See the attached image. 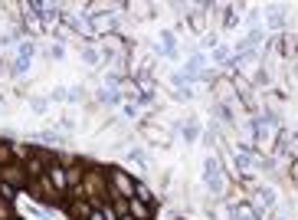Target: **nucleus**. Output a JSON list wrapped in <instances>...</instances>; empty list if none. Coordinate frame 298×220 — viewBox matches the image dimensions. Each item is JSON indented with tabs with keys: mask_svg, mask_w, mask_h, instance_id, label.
<instances>
[{
	"mask_svg": "<svg viewBox=\"0 0 298 220\" xmlns=\"http://www.w3.org/2000/svg\"><path fill=\"white\" fill-rule=\"evenodd\" d=\"M295 135H298V128H295Z\"/></svg>",
	"mask_w": 298,
	"mask_h": 220,
	"instance_id": "22",
	"label": "nucleus"
},
{
	"mask_svg": "<svg viewBox=\"0 0 298 220\" xmlns=\"http://www.w3.org/2000/svg\"><path fill=\"white\" fill-rule=\"evenodd\" d=\"M4 181L10 184V188H26L30 177H26V168H13V164H7V168H4Z\"/></svg>",
	"mask_w": 298,
	"mask_h": 220,
	"instance_id": "3",
	"label": "nucleus"
},
{
	"mask_svg": "<svg viewBox=\"0 0 298 220\" xmlns=\"http://www.w3.org/2000/svg\"><path fill=\"white\" fill-rule=\"evenodd\" d=\"M213 59H217V63H226V50H223V46H217V50H213Z\"/></svg>",
	"mask_w": 298,
	"mask_h": 220,
	"instance_id": "18",
	"label": "nucleus"
},
{
	"mask_svg": "<svg viewBox=\"0 0 298 220\" xmlns=\"http://www.w3.org/2000/svg\"><path fill=\"white\" fill-rule=\"evenodd\" d=\"M17 59H26V63L33 59V43H30V40H23V43H20V56H17Z\"/></svg>",
	"mask_w": 298,
	"mask_h": 220,
	"instance_id": "13",
	"label": "nucleus"
},
{
	"mask_svg": "<svg viewBox=\"0 0 298 220\" xmlns=\"http://www.w3.org/2000/svg\"><path fill=\"white\" fill-rule=\"evenodd\" d=\"M108 181H112V188H115V201H131V194H135V188H138V184L131 181V174H128V171L112 168V171H108Z\"/></svg>",
	"mask_w": 298,
	"mask_h": 220,
	"instance_id": "1",
	"label": "nucleus"
},
{
	"mask_svg": "<svg viewBox=\"0 0 298 220\" xmlns=\"http://www.w3.org/2000/svg\"><path fill=\"white\" fill-rule=\"evenodd\" d=\"M36 138L39 141H50V145H59V135L56 132H46V128H43V132H36Z\"/></svg>",
	"mask_w": 298,
	"mask_h": 220,
	"instance_id": "16",
	"label": "nucleus"
},
{
	"mask_svg": "<svg viewBox=\"0 0 298 220\" xmlns=\"http://www.w3.org/2000/svg\"><path fill=\"white\" fill-rule=\"evenodd\" d=\"M13 72H17V76L30 72V63H26V59H13Z\"/></svg>",
	"mask_w": 298,
	"mask_h": 220,
	"instance_id": "17",
	"label": "nucleus"
},
{
	"mask_svg": "<svg viewBox=\"0 0 298 220\" xmlns=\"http://www.w3.org/2000/svg\"><path fill=\"white\" fill-rule=\"evenodd\" d=\"M193 122H197V119H187V122H184V138H187V141L197 138V125H193Z\"/></svg>",
	"mask_w": 298,
	"mask_h": 220,
	"instance_id": "14",
	"label": "nucleus"
},
{
	"mask_svg": "<svg viewBox=\"0 0 298 220\" xmlns=\"http://www.w3.org/2000/svg\"><path fill=\"white\" fill-rule=\"evenodd\" d=\"M10 161H13V148L7 145V141H0V164H4V168H7V164H10Z\"/></svg>",
	"mask_w": 298,
	"mask_h": 220,
	"instance_id": "10",
	"label": "nucleus"
},
{
	"mask_svg": "<svg viewBox=\"0 0 298 220\" xmlns=\"http://www.w3.org/2000/svg\"><path fill=\"white\" fill-rule=\"evenodd\" d=\"M203 171H206L203 177H206V184H210V191H213V194H223L226 184H223V174H220V161H217V158H206Z\"/></svg>",
	"mask_w": 298,
	"mask_h": 220,
	"instance_id": "2",
	"label": "nucleus"
},
{
	"mask_svg": "<svg viewBox=\"0 0 298 220\" xmlns=\"http://www.w3.org/2000/svg\"><path fill=\"white\" fill-rule=\"evenodd\" d=\"M0 194H4L7 201H10V197H13V188H10V184H0Z\"/></svg>",
	"mask_w": 298,
	"mask_h": 220,
	"instance_id": "19",
	"label": "nucleus"
},
{
	"mask_svg": "<svg viewBox=\"0 0 298 220\" xmlns=\"http://www.w3.org/2000/svg\"><path fill=\"white\" fill-rule=\"evenodd\" d=\"M128 210H131V214H135L138 220H148L151 214H154V210H151V207H148V204H141V201H135V197H131V201H128Z\"/></svg>",
	"mask_w": 298,
	"mask_h": 220,
	"instance_id": "6",
	"label": "nucleus"
},
{
	"mask_svg": "<svg viewBox=\"0 0 298 220\" xmlns=\"http://www.w3.org/2000/svg\"><path fill=\"white\" fill-rule=\"evenodd\" d=\"M72 214H79V217L89 220V217H92V207H89L86 201H75V204H72Z\"/></svg>",
	"mask_w": 298,
	"mask_h": 220,
	"instance_id": "11",
	"label": "nucleus"
},
{
	"mask_svg": "<svg viewBox=\"0 0 298 220\" xmlns=\"http://www.w3.org/2000/svg\"><path fill=\"white\" fill-rule=\"evenodd\" d=\"M89 220H105V217H102V210H92V217H89Z\"/></svg>",
	"mask_w": 298,
	"mask_h": 220,
	"instance_id": "21",
	"label": "nucleus"
},
{
	"mask_svg": "<svg viewBox=\"0 0 298 220\" xmlns=\"http://www.w3.org/2000/svg\"><path fill=\"white\" fill-rule=\"evenodd\" d=\"M50 184L56 191H66L69 188V177H66V168H59V164H53L50 168Z\"/></svg>",
	"mask_w": 298,
	"mask_h": 220,
	"instance_id": "4",
	"label": "nucleus"
},
{
	"mask_svg": "<svg viewBox=\"0 0 298 220\" xmlns=\"http://www.w3.org/2000/svg\"><path fill=\"white\" fill-rule=\"evenodd\" d=\"M213 115H217L220 122H230V125H233V105H226V102H220V105L213 108Z\"/></svg>",
	"mask_w": 298,
	"mask_h": 220,
	"instance_id": "7",
	"label": "nucleus"
},
{
	"mask_svg": "<svg viewBox=\"0 0 298 220\" xmlns=\"http://www.w3.org/2000/svg\"><path fill=\"white\" fill-rule=\"evenodd\" d=\"M269 26H272V30H279V26H285V13L272 10V17H269Z\"/></svg>",
	"mask_w": 298,
	"mask_h": 220,
	"instance_id": "15",
	"label": "nucleus"
},
{
	"mask_svg": "<svg viewBox=\"0 0 298 220\" xmlns=\"http://www.w3.org/2000/svg\"><path fill=\"white\" fill-rule=\"evenodd\" d=\"M82 59H86L89 66H99V63H102V56H99V53L92 50V46H86V50H82Z\"/></svg>",
	"mask_w": 298,
	"mask_h": 220,
	"instance_id": "9",
	"label": "nucleus"
},
{
	"mask_svg": "<svg viewBox=\"0 0 298 220\" xmlns=\"http://www.w3.org/2000/svg\"><path fill=\"white\" fill-rule=\"evenodd\" d=\"M144 135H148L151 141H157V145H167V141H171V135L161 132V128H144Z\"/></svg>",
	"mask_w": 298,
	"mask_h": 220,
	"instance_id": "8",
	"label": "nucleus"
},
{
	"mask_svg": "<svg viewBox=\"0 0 298 220\" xmlns=\"http://www.w3.org/2000/svg\"><path fill=\"white\" fill-rule=\"evenodd\" d=\"M43 171H46L43 158H30V161H26V177H46Z\"/></svg>",
	"mask_w": 298,
	"mask_h": 220,
	"instance_id": "5",
	"label": "nucleus"
},
{
	"mask_svg": "<svg viewBox=\"0 0 298 220\" xmlns=\"http://www.w3.org/2000/svg\"><path fill=\"white\" fill-rule=\"evenodd\" d=\"M0 220H10V204H0Z\"/></svg>",
	"mask_w": 298,
	"mask_h": 220,
	"instance_id": "20",
	"label": "nucleus"
},
{
	"mask_svg": "<svg viewBox=\"0 0 298 220\" xmlns=\"http://www.w3.org/2000/svg\"><path fill=\"white\" fill-rule=\"evenodd\" d=\"M161 43H164V53H174V46H177V43H174V33L164 30V33H161Z\"/></svg>",
	"mask_w": 298,
	"mask_h": 220,
	"instance_id": "12",
	"label": "nucleus"
}]
</instances>
